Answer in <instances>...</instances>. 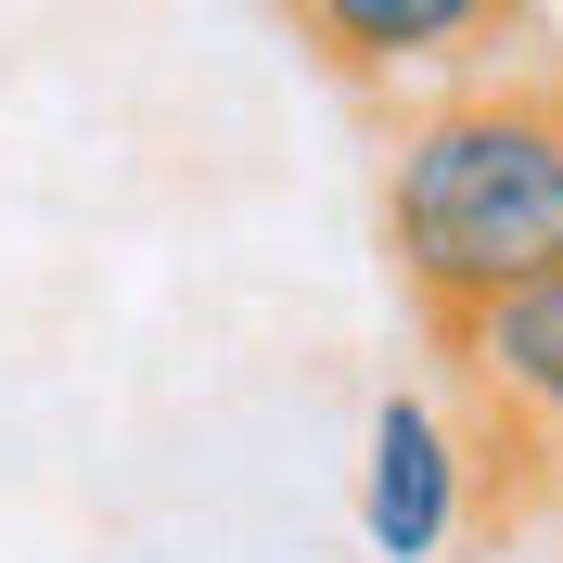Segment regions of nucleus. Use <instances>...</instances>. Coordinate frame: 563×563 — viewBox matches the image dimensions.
I'll return each instance as SVG.
<instances>
[{
  "mask_svg": "<svg viewBox=\"0 0 563 563\" xmlns=\"http://www.w3.org/2000/svg\"><path fill=\"white\" fill-rule=\"evenodd\" d=\"M385 256L410 282L422 346L461 333L563 269V52H499L461 65L435 103L397 115L385 141Z\"/></svg>",
  "mask_w": 563,
  "mask_h": 563,
  "instance_id": "obj_1",
  "label": "nucleus"
},
{
  "mask_svg": "<svg viewBox=\"0 0 563 563\" xmlns=\"http://www.w3.org/2000/svg\"><path fill=\"white\" fill-rule=\"evenodd\" d=\"M461 435L435 397H385L372 410V461H358V526H372V551L385 563H435L461 526Z\"/></svg>",
  "mask_w": 563,
  "mask_h": 563,
  "instance_id": "obj_2",
  "label": "nucleus"
},
{
  "mask_svg": "<svg viewBox=\"0 0 563 563\" xmlns=\"http://www.w3.org/2000/svg\"><path fill=\"white\" fill-rule=\"evenodd\" d=\"M449 385H461V410H499V422H526L538 449H563V269L461 333Z\"/></svg>",
  "mask_w": 563,
  "mask_h": 563,
  "instance_id": "obj_3",
  "label": "nucleus"
},
{
  "mask_svg": "<svg viewBox=\"0 0 563 563\" xmlns=\"http://www.w3.org/2000/svg\"><path fill=\"white\" fill-rule=\"evenodd\" d=\"M308 38L346 77H397V65H461L474 38H512L487 0H320Z\"/></svg>",
  "mask_w": 563,
  "mask_h": 563,
  "instance_id": "obj_4",
  "label": "nucleus"
}]
</instances>
